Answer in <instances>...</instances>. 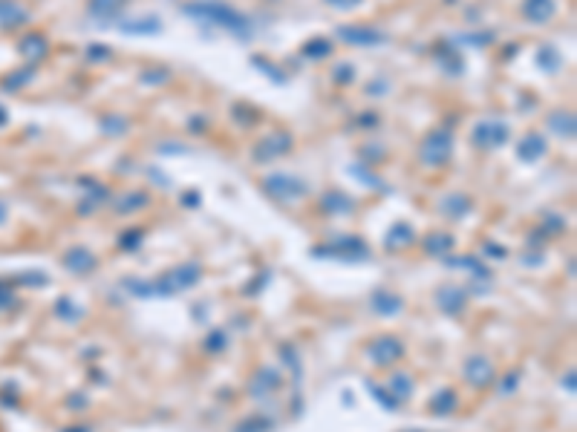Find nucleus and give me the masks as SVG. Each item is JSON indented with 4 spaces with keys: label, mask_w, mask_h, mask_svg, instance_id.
<instances>
[{
    "label": "nucleus",
    "mask_w": 577,
    "mask_h": 432,
    "mask_svg": "<svg viewBox=\"0 0 577 432\" xmlns=\"http://www.w3.org/2000/svg\"><path fill=\"white\" fill-rule=\"evenodd\" d=\"M540 67H546V70H557V67H560V55H557L551 46L540 49Z\"/></svg>",
    "instance_id": "obj_37"
},
{
    "label": "nucleus",
    "mask_w": 577,
    "mask_h": 432,
    "mask_svg": "<svg viewBox=\"0 0 577 432\" xmlns=\"http://www.w3.org/2000/svg\"><path fill=\"white\" fill-rule=\"evenodd\" d=\"M327 4L335 6V9H344V12H346V9H355V6L361 4V0H327Z\"/></svg>",
    "instance_id": "obj_39"
},
{
    "label": "nucleus",
    "mask_w": 577,
    "mask_h": 432,
    "mask_svg": "<svg viewBox=\"0 0 577 432\" xmlns=\"http://www.w3.org/2000/svg\"><path fill=\"white\" fill-rule=\"evenodd\" d=\"M462 377L474 387V389H488L497 384V369L491 363V357L485 355H470L462 366Z\"/></svg>",
    "instance_id": "obj_7"
},
{
    "label": "nucleus",
    "mask_w": 577,
    "mask_h": 432,
    "mask_svg": "<svg viewBox=\"0 0 577 432\" xmlns=\"http://www.w3.org/2000/svg\"><path fill=\"white\" fill-rule=\"evenodd\" d=\"M355 122H361V127H376V124H379V116H376V113H361Z\"/></svg>",
    "instance_id": "obj_40"
},
{
    "label": "nucleus",
    "mask_w": 577,
    "mask_h": 432,
    "mask_svg": "<svg viewBox=\"0 0 577 432\" xmlns=\"http://www.w3.org/2000/svg\"><path fill=\"white\" fill-rule=\"evenodd\" d=\"M147 202H150V196H147V193L133 190V193H127V196H122V199L116 202V210H119V213H133V210L144 207Z\"/></svg>",
    "instance_id": "obj_27"
},
{
    "label": "nucleus",
    "mask_w": 577,
    "mask_h": 432,
    "mask_svg": "<svg viewBox=\"0 0 577 432\" xmlns=\"http://www.w3.org/2000/svg\"><path fill=\"white\" fill-rule=\"evenodd\" d=\"M182 9H185V15L199 18V21L211 23V26H220L226 32H234L237 38H248V32H251L248 18L240 15L237 9H231L228 4H217V0H196V4H185Z\"/></svg>",
    "instance_id": "obj_1"
},
{
    "label": "nucleus",
    "mask_w": 577,
    "mask_h": 432,
    "mask_svg": "<svg viewBox=\"0 0 577 432\" xmlns=\"http://www.w3.org/2000/svg\"><path fill=\"white\" fill-rule=\"evenodd\" d=\"M303 52H306V58H327L329 52H332V43L324 40V38H314V40H309L303 46Z\"/></svg>",
    "instance_id": "obj_31"
},
{
    "label": "nucleus",
    "mask_w": 577,
    "mask_h": 432,
    "mask_svg": "<svg viewBox=\"0 0 577 432\" xmlns=\"http://www.w3.org/2000/svg\"><path fill=\"white\" fill-rule=\"evenodd\" d=\"M101 130L110 133V136H122V133H127V122L119 119V116H107V119L101 122Z\"/></svg>",
    "instance_id": "obj_33"
},
{
    "label": "nucleus",
    "mask_w": 577,
    "mask_h": 432,
    "mask_svg": "<svg viewBox=\"0 0 577 432\" xmlns=\"http://www.w3.org/2000/svg\"><path fill=\"white\" fill-rule=\"evenodd\" d=\"M64 268L67 271H73V274H92L95 268H98V259H95V254L90 251V248H84V245H75V248H70L67 254H64Z\"/></svg>",
    "instance_id": "obj_14"
},
{
    "label": "nucleus",
    "mask_w": 577,
    "mask_h": 432,
    "mask_svg": "<svg viewBox=\"0 0 577 432\" xmlns=\"http://www.w3.org/2000/svg\"><path fill=\"white\" fill-rule=\"evenodd\" d=\"M387 389H390V395L401 404V401H410V398H413L415 384H413V377H410L407 372H396L390 381H387Z\"/></svg>",
    "instance_id": "obj_21"
},
{
    "label": "nucleus",
    "mask_w": 577,
    "mask_h": 432,
    "mask_svg": "<svg viewBox=\"0 0 577 432\" xmlns=\"http://www.w3.org/2000/svg\"><path fill=\"white\" fill-rule=\"evenodd\" d=\"M332 78H335L338 84H352V81H355V67H352V64H338V67L332 70Z\"/></svg>",
    "instance_id": "obj_36"
},
{
    "label": "nucleus",
    "mask_w": 577,
    "mask_h": 432,
    "mask_svg": "<svg viewBox=\"0 0 577 432\" xmlns=\"http://www.w3.org/2000/svg\"><path fill=\"white\" fill-rule=\"evenodd\" d=\"M407 432H422V429H407Z\"/></svg>",
    "instance_id": "obj_45"
},
{
    "label": "nucleus",
    "mask_w": 577,
    "mask_h": 432,
    "mask_svg": "<svg viewBox=\"0 0 577 432\" xmlns=\"http://www.w3.org/2000/svg\"><path fill=\"white\" fill-rule=\"evenodd\" d=\"M519 377H522V374H519L517 369H514V372H508L505 377H497V384H499V392H502V395H511V392H514V389L519 387Z\"/></svg>",
    "instance_id": "obj_34"
},
{
    "label": "nucleus",
    "mask_w": 577,
    "mask_h": 432,
    "mask_svg": "<svg viewBox=\"0 0 577 432\" xmlns=\"http://www.w3.org/2000/svg\"><path fill=\"white\" fill-rule=\"evenodd\" d=\"M289 150H292V136L283 133V130H277V133L266 136L263 141L254 147V161H260V165H263V161H272V158L286 156Z\"/></svg>",
    "instance_id": "obj_10"
},
{
    "label": "nucleus",
    "mask_w": 577,
    "mask_h": 432,
    "mask_svg": "<svg viewBox=\"0 0 577 432\" xmlns=\"http://www.w3.org/2000/svg\"><path fill=\"white\" fill-rule=\"evenodd\" d=\"M517 156H519L522 161H537V158H543V156H546V139H543L540 133H529L526 139L519 141Z\"/></svg>",
    "instance_id": "obj_19"
},
{
    "label": "nucleus",
    "mask_w": 577,
    "mask_h": 432,
    "mask_svg": "<svg viewBox=\"0 0 577 432\" xmlns=\"http://www.w3.org/2000/svg\"><path fill=\"white\" fill-rule=\"evenodd\" d=\"M422 248H425V254H430V256H448V254L453 251V237H450V234L436 231V234L425 237Z\"/></svg>",
    "instance_id": "obj_22"
},
{
    "label": "nucleus",
    "mask_w": 577,
    "mask_h": 432,
    "mask_svg": "<svg viewBox=\"0 0 577 432\" xmlns=\"http://www.w3.org/2000/svg\"><path fill=\"white\" fill-rule=\"evenodd\" d=\"M202 277V268L199 262H182L171 271H165L159 280H153V297H174V294H182L188 288H194Z\"/></svg>",
    "instance_id": "obj_2"
},
{
    "label": "nucleus",
    "mask_w": 577,
    "mask_h": 432,
    "mask_svg": "<svg viewBox=\"0 0 577 432\" xmlns=\"http://www.w3.org/2000/svg\"><path fill=\"white\" fill-rule=\"evenodd\" d=\"M110 49L107 46H90V61H107Z\"/></svg>",
    "instance_id": "obj_38"
},
{
    "label": "nucleus",
    "mask_w": 577,
    "mask_h": 432,
    "mask_svg": "<svg viewBox=\"0 0 577 432\" xmlns=\"http://www.w3.org/2000/svg\"><path fill=\"white\" fill-rule=\"evenodd\" d=\"M260 283H269V274H260V277H257V280L251 283V288H245V294H248V297H254V294H257L260 288H263V286H260Z\"/></svg>",
    "instance_id": "obj_41"
},
{
    "label": "nucleus",
    "mask_w": 577,
    "mask_h": 432,
    "mask_svg": "<svg viewBox=\"0 0 577 432\" xmlns=\"http://www.w3.org/2000/svg\"><path fill=\"white\" fill-rule=\"evenodd\" d=\"M433 300H436V308L442 314H450V317H459L467 308V291L462 286H453V283L439 286L436 294H433Z\"/></svg>",
    "instance_id": "obj_9"
},
{
    "label": "nucleus",
    "mask_w": 577,
    "mask_h": 432,
    "mask_svg": "<svg viewBox=\"0 0 577 432\" xmlns=\"http://www.w3.org/2000/svg\"><path fill=\"white\" fill-rule=\"evenodd\" d=\"M122 29L130 32V35H156L162 29V21L159 18H133V21H122Z\"/></svg>",
    "instance_id": "obj_23"
},
{
    "label": "nucleus",
    "mask_w": 577,
    "mask_h": 432,
    "mask_svg": "<svg viewBox=\"0 0 577 432\" xmlns=\"http://www.w3.org/2000/svg\"><path fill=\"white\" fill-rule=\"evenodd\" d=\"M563 389L574 392V372H568V374H566V381H563Z\"/></svg>",
    "instance_id": "obj_43"
},
{
    "label": "nucleus",
    "mask_w": 577,
    "mask_h": 432,
    "mask_svg": "<svg viewBox=\"0 0 577 432\" xmlns=\"http://www.w3.org/2000/svg\"><path fill=\"white\" fill-rule=\"evenodd\" d=\"M450 156H453V133L448 127L430 130L425 136V141H422V150H418V158H422L425 165H430V168L445 165Z\"/></svg>",
    "instance_id": "obj_4"
},
{
    "label": "nucleus",
    "mask_w": 577,
    "mask_h": 432,
    "mask_svg": "<svg viewBox=\"0 0 577 432\" xmlns=\"http://www.w3.org/2000/svg\"><path fill=\"white\" fill-rule=\"evenodd\" d=\"M127 4H130V0H90L87 12H90L95 21H101V23H113V21L125 12Z\"/></svg>",
    "instance_id": "obj_15"
},
{
    "label": "nucleus",
    "mask_w": 577,
    "mask_h": 432,
    "mask_svg": "<svg viewBox=\"0 0 577 432\" xmlns=\"http://www.w3.org/2000/svg\"><path fill=\"white\" fill-rule=\"evenodd\" d=\"M442 210L450 213L453 220H462V216H467V210H470V199H467L465 193H450V196L442 202Z\"/></svg>",
    "instance_id": "obj_25"
},
{
    "label": "nucleus",
    "mask_w": 577,
    "mask_h": 432,
    "mask_svg": "<svg viewBox=\"0 0 577 432\" xmlns=\"http://www.w3.org/2000/svg\"><path fill=\"white\" fill-rule=\"evenodd\" d=\"M263 190L272 196V199H280V202H300L309 196V185L300 179V176H289V173H272L263 179Z\"/></svg>",
    "instance_id": "obj_5"
},
{
    "label": "nucleus",
    "mask_w": 577,
    "mask_h": 432,
    "mask_svg": "<svg viewBox=\"0 0 577 432\" xmlns=\"http://www.w3.org/2000/svg\"><path fill=\"white\" fill-rule=\"evenodd\" d=\"M557 6H554V0H526L522 4V15H526V21L531 23H549L554 18Z\"/></svg>",
    "instance_id": "obj_16"
},
{
    "label": "nucleus",
    "mask_w": 577,
    "mask_h": 432,
    "mask_svg": "<svg viewBox=\"0 0 577 432\" xmlns=\"http://www.w3.org/2000/svg\"><path fill=\"white\" fill-rule=\"evenodd\" d=\"M456 406H459V395H456V389H450V387L439 389V392L430 398V404H428V409H430L433 415H439V418L456 412Z\"/></svg>",
    "instance_id": "obj_18"
},
{
    "label": "nucleus",
    "mask_w": 577,
    "mask_h": 432,
    "mask_svg": "<svg viewBox=\"0 0 577 432\" xmlns=\"http://www.w3.org/2000/svg\"><path fill=\"white\" fill-rule=\"evenodd\" d=\"M55 314H58L61 320H67V323H75V320L84 317V306H78V303H73L70 297H64V300L55 303Z\"/></svg>",
    "instance_id": "obj_28"
},
{
    "label": "nucleus",
    "mask_w": 577,
    "mask_h": 432,
    "mask_svg": "<svg viewBox=\"0 0 577 432\" xmlns=\"http://www.w3.org/2000/svg\"><path fill=\"white\" fill-rule=\"evenodd\" d=\"M283 387V377L277 369H257L254 377L248 381V392L257 398V401H266L272 392H277Z\"/></svg>",
    "instance_id": "obj_12"
},
{
    "label": "nucleus",
    "mask_w": 577,
    "mask_h": 432,
    "mask_svg": "<svg viewBox=\"0 0 577 432\" xmlns=\"http://www.w3.org/2000/svg\"><path fill=\"white\" fill-rule=\"evenodd\" d=\"M413 239H415L413 228H410L407 222H396V225L387 231L384 245H387V251H401V248H410V245H413Z\"/></svg>",
    "instance_id": "obj_20"
},
{
    "label": "nucleus",
    "mask_w": 577,
    "mask_h": 432,
    "mask_svg": "<svg viewBox=\"0 0 577 432\" xmlns=\"http://www.w3.org/2000/svg\"><path fill=\"white\" fill-rule=\"evenodd\" d=\"M312 256L341 259V262H364V259H370V245H366L361 237H332L329 245L314 248Z\"/></svg>",
    "instance_id": "obj_3"
},
{
    "label": "nucleus",
    "mask_w": 577,
    "mask_h": 432,
    "mask_svg": "<svg viewBox=\"0 0 577 432\" xmlns=\"http://www.w3.org/2000/svg\"><path fill=\"white\" fill-rule=\"evenodd\" d=\"M321 210L329 213V216H341V213L355 210V202L344 190H329V193L321 196Z\"/></svg>",
    "instance_id": "obj_17"
},
{
    "label": "nucleus",
    "mask_w": 577,
    "mask_h": 432,
    "mask_svg": "<svg viewBox=\"0 0 577 432\" xmlns=\"http://www.w3.org/2000/svg\"><path fill=\"white\" fill-rule=\"evenodd\" d=\"M46 49H49V43H46L43 35H29V38L21 43V52H23L26 58H43Z\"/></svg>",
    "instance_id": "obj_26"
},
{
    "label": "nucleus",
    "mask_w": 577,
    "mask_h": 432,
    "mask_svg": "<svg viewBox=\"0 0 577 432\" xmlns=\"http://www.w3.org/2000/svg\"><path fill=\"white\" fill-rule=\"evenodd\" d=\"M404 343L396 338V335H379V338H373L370 343H366V349H364V355L370 357V363L373 366H381V369H387V366H396L401 357H404Z\"/></svg>",
    "instance_id": "obj_6"
},
{
    "label": "nucleus",
    "mask_w": 577,
    "mask_h": 432,
    "mask_svg": "<svg viewBox=\"0 0 577 432\" xmlns=\"http://www.w3.org/2000/svg\"><path fill=\"white\" fill-rule=\"evenodd\" d=\"M511 130L505 122H480L474 130H470V141H474V147L480 150H497L508 141Z\"/></svg>",
    "instance_id": "obj_8"
},
{
    "label": "nucleus",
    "mask_w": 577,
    "mask_h": 432,
    "mask_svg": "<svg viewBox=\"0 0 577 432\" xmlns=\"http://www.w3.org/2000/svg\"><path fill=\"white\" fill-rule=\"evenodd\" d=\"M546 122H549V127L557 130L560 136H566V139L574 136V116H571V113H566V110H554V113H549Z\"/></svg>",
    "instance_id": "obj_24"
},
{
    "label": "nucleus",
    "mask_w": 577,
    "mask_h": 432,
    "mask_svg": "<svg viewBox=\"0 0 577 432\" xmlns=\"http://www.w3.org/2000/svg\"><path fill=\"white\" fill-rule=\"evenodd\" d=\"M366 387H370V392H373V395H376V398H379V404H381V406H384V409H390V412H393V409H398V401H396V398H393V395H390V392H384V389H379V387H376V384H366Z\"/></svg>",
    "instance_id": "obj_35"
},
{
    "label": "nucleus",
    "mask_w": 577,
    "mask_h": 432,
    "mask_svg": "<svg viewBox=\"0 0 577 432\" xmlns=\"http://www.w3.org/2000/svg\"><path fill=\"white\" fill-rule=\"evenodd\" d=\"M226 346H228V332L226 329L208 332V338H205V352L208 355H220V352H226Z\"/></svg>",
    "instance_id": "obj_29"
},
{
    "label": "nucleus",
    "mask_w": 577,
    "mask_h": 432,
    "mask_svg": "<svg viewBox=\"0 0 577 432\" xmlns=\"http://www.w3.org/2000/svg\"><path fill=\"white\" fill-rule=\"evenodd\" d=\"M142 242H144V231L142 228H130V231H125L119 237V248L122 251H136V248H142Z\"/></svg>",
    "instance_id": "obj_30"
},
{
    "label": "nucleus",
    "mask_w": 577,
    "mask_h": 432,
    "mask_svg": "<svg viewBox=\"0 0 577 432\" xmlns=\"http://www.w3.org/2000/svg\"><path fill=\"white\" fill-rule=\"evenodd\" d=\"M485 251H488V254H494V256H499V259L505 256V248H499V245H491V242L485 245Z\"/></svg>",
    "instance_id": "obj_42"
},
{
    "label": "nucleus",
    "mask_w": 577,
    "mask_h": 432,
    "mask_svg": "<svg viewBox=\"0 0 577 432\" xmlns=\"http://www.w3.org/2000/svg\"><path fill=\"white\" fill-rule=\"evenodd\" d=\"M275 423H272V418H248V421H243L234 432H269Z\"/></svg>",
    "instance_id": "obj_32"
},
{
    "label": "nucleus",
    "mask_w": 577,
    "mask_h": 432,
    "mask_svg": "<svg viewBox=\"0 0 577 432\" xmlns=\"http://www.w3.org/2000/svg\"><path fill=\"white\" fill-rule=\"evenodd\" d=\"M370 306L381 317H398L404 311V297L398 291H393V288H376L373 297H370Z\"/></svg>",
    "instance_id": "obj_13"
},
{
    "label": "nucleus",
    "mask_w": 577,
    "mask_h": 432,
    "mask_svg": "<svg viewBox=\"0 0 577 432\" xmlns=\"http://www.w3.org/2000/svg\"><path fill=\"white\" fill-rule=\"evenodd\" d=\"M185 205H199V196H185Z\"/></svg>",
    "instance_id": "obj_44"
},
{
    "label": "nucleus",
    "mask_w": 577,
    "mask_h": 432,
    "mask_svg": "<svg viewBox=\"0 0 577 432\" xmlns=\"http://www.w3.org/2000/svg\"><path fill=\"white\" fill-rule=\"evenodd\" d=\"M335 32L349 46H379L387 40V35L381 29H373V26H338Z\"/></svg>",
    "instance_id": "obj_11"
}]
</instances>
